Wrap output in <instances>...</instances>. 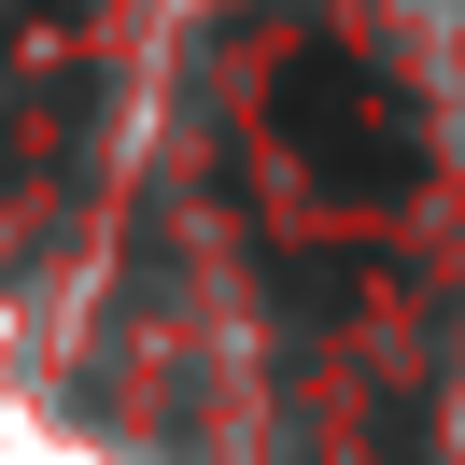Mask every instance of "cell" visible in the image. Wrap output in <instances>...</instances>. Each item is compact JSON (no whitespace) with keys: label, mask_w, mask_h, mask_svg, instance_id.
I'll use <instances>...</instances> for the list:
<instances>
[{"label":"cell","mask_w":465,"mask_h":465,"mask_svg":"<svg viewBox=\"0 0 465 465\" xmlns=\"http://www.w3.org/2000/svg\"><path fill=\"white\" fill-rule=\"evenodd\" d=\"M282 127L311 142V170L339 183V198H367V183H409V170H423V155H409V114H395L352 57H296V71H282Z\"/></svg>","instance_id":"6da1fadb"}]
</instances>
